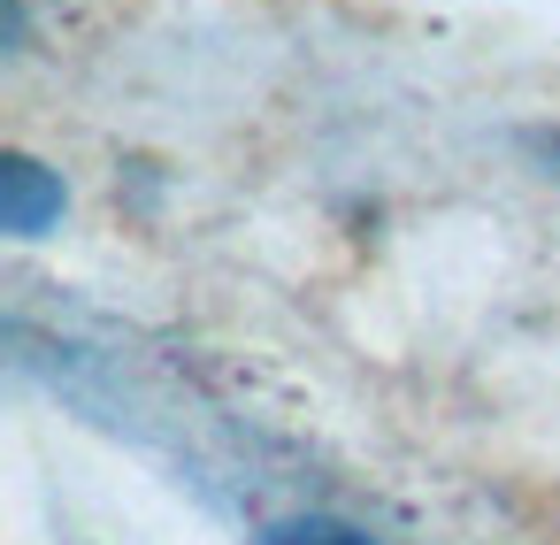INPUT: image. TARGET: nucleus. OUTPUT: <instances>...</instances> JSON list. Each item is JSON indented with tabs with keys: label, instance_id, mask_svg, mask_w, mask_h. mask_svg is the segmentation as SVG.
<instances>
[{
	"label": "nucleus",
	"instance_id": "nucleus-1",
	"mask_svg": "<svg viewBox=\"0 0 560 545\" xmlns=\"http://www.w3.org/2000/svg\"><path fill=\"white\" fill-rule=\"evenodd\" d=\"M55 216H62V185H55L32 154H9V162H0V223H9L16 239H39Z\"/></svg>",
	"mask_w": 560,
	"mask_h": 545
},
{
	"label": "nucleus",
	"instance_id": "nucleus-2",
	"mask_svg": "<svg viewBox=\"0 0 560 545\" xmlns=\"http://www.w3.org/2000/svg\"><path fill=\"white\" fill-rule=\"evenodd\" d=\"M261 545H376V537L353 530V522H338V514H300V522H277Z\"/></svg>",
	"mask_w": 560,
	"mask_h": 545
}]
</instances>
